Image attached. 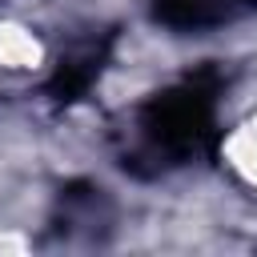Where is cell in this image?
<instances>
[{"label": "cell", "mask_w": 257, "mask_h": 257, "mask_svg": "<svg viewBox=\"0 0 257 257\" xmlns=\"http://www.w3.org/2000/svg\"><path fill=\"white\" fill-rule=\"evenodd\" d=\"M225 76L205 64L165 92L149 96L137 112V141L124 153V169L153 177L165 169H181L197 157H209L217 149V100H221Z\"/></svg>", "instance_id": "cell-1"}, {"label": "cell", "mask_w": 257, "mask_h": 257, "mask_svg": "<svg viewBox=\"0 0 257 257\" xmlns=\"http://www.w3.org/2000/svg\"><path fill=\"white\" fill-rule=\"evenodd\" d=\"M108 52H112V32H100V36H92V40H80L68 56H60V64H56V72H52V80H48V96H52L56 104L80 100V96L92 88V80L100 76Z\"/></svg>", "instance_id": "cell-2"}, {"label": "cell", "mask_w": 257, "mask_h": 257, "mask_svg": "<svg viewBox=\"0 0 257 257\" xmlns=\"http://www.w3.org/2000/svg\"><path fill=\"white\" fill-rule=\"evenodd\" d=\"M241 12H249L245 0H153V16L173 32L217 28V24H225Z\"/></svg>", "instance_id": "cell-3"}, {"label": "cell", "mask_w": 257, "mask_h": 257, "mask_svg": "<svg viewBox=\"0 0 257 257\" xmlns=\"http://www.w3.org/2000/svg\"><path fill=\"white\" fill-rule=\"evenodd\" d=\"M245 8H257V0H245Z\"/></svg>", "instance_id": "cell-4"}]
</instances>
